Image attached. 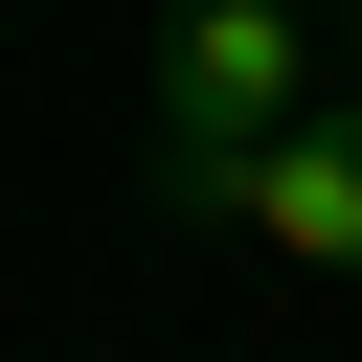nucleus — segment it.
Here are the masks:
<instances>
[{
  "instance_id": "obj_1",
  "label": "nucleus",
  "mask_w": 362,
  "mask_h": 362,
  "mask_svg": "<svg viewBox=\"0 0 362 362\" xmlns=\"http://www.w3.org/2000/svg\"><path fill=\"white\" fill-rule=\"evenodd\" d=\"M317 113V0H181L158 23V204L249 226V158Z\"/></svg>"
},
{
  "instance_id": "obj_2",
  "label": "nucleus",
  "mask_w": 362,
  "mask_h": 362,
  "mask_svg": "<svg viewBox=\"0 0 362 362\" xmlns=\"http://www.w3.org/2000/svg\"><path fill=\"white\" fill-rule=\"evenodd\" d=\"M249 249H294V272H362V113H294V136L249 158Z\"/></svg>"
},
{
  "instance_id": "obj_3",
  "label": "nucleus",
  "mask_w": 362,
  "mask_h": 362,
  "mask_svg": "<svg viewBox=\"0 0 362 362\" xmlns=\"http://www.w3.org/2000/svg\"><path fill=\"white\" fill-rule=\"evenodd\" d=\"M317 23H339V45H362V0H317Z\"/></svg>"
}]
</instances>
